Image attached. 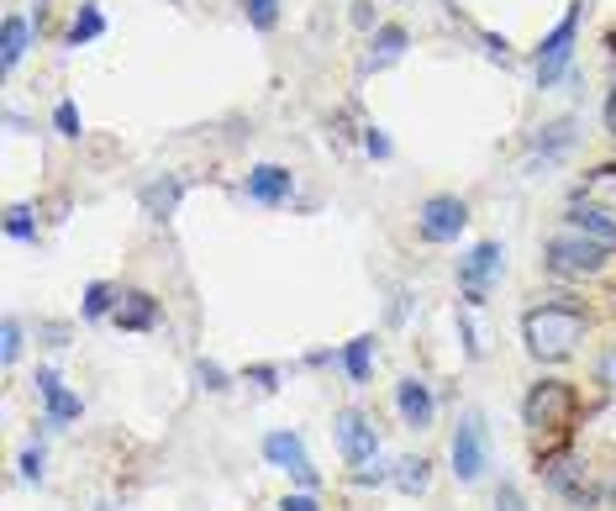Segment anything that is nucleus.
Instances as JSON below:
<instances>
[{
  "instance_id": "f257e3e1",
  "label": "nucleus",
  "mask_w": 616,
  "mask_h": 511,
  "mask_svg": "<svg viewBox=\"0 0 616 511\" xmlns=\"http://www.w3.org/2000/svg\"><path fill=\"white\" fill-rule=\"evenodd\" d=\"M580 332H585V306H574V301H543L522 317V337H528L532 359H564V354H574Z\"/></svg>"
},
{
  "instance_id": "f03ea898",
  "label": "nucleus",
  "mask_w": 616,
  "mask_h": 511,
  "mask_svg": "<svg viewBox=\"0 0 616 511\" xmlns=\"http://www.w3.org/2000/svg\"><path fill=\"white\" fill-rule=\"evenodd\" d=\"M453 475L464 485L485 480V470H490V438H485V421H479V412H464L459 417V427H453Z\"/></svg>"
},
{
  "instance_id": "7ed1b4c3",
  "label": "nucleus",
  "mask_w": 616,
  "mask_h": 511,
  "mask_svg": "<svg viewBox=\"0 0 616 511\" xmlns=\"http://www.w3.org/2000/svg\"><path fill=\"white\" fill-rule=\"evenodd\" d=\"M580 11H585V5H569V16H564V22H558V27L543 37V48H537V85H543V91H548V85H558V80H564V69H569V59H574Z\"/></svg>"
},
{
  "instance_id": "20e7f679",
  "label": "nucleus",
  "mask_w": 616,
  "mask_h": 511,
  "mask_svg": "<svg viewBox=\"0 0 616 511\" xmlns=\"http://www.w3.org/2000/svg\"><path fill=\"white\" fill-rule=\"evenodd\" d=\"M606 253L612 248H601V242H590L585 233H558L554 242H548V270L554 274H601L606 270Z\"/></svg>"
},
{
  "instance_id": "39448f33",
  "label": "nucleus",
  "mask_w": 616,
  "mask_h": 511,
  "mask_svg": "<svg viewBox=\"0 0 616 511\" xmlns=\"http://www.w3.org/2000/svg\"><path fill=\"white\" fill-rule=\"evenodd\" d=\"M464 222H470V206L459 195H427L416 211V233L427 242H453L464 233Z\"/></svg>"
},
{
  "instance_id": "423d86ee",
  "label": "nucleus",
  "mask_w": 616,
  "mask_h": 511,
  "mask_svg": "<svg viewBox=\"0 0 616 511\" xmlns=\"http://www.w3.org/2000/svg\"><path fill=\"white\" fill-rule=\"evenodd\" d=\"M332 432H337V449H343V459H348L353 470L375 464V453H380V432H375V421L364 417L358 406H348V412H337V421H332Z\"/></svg>"
},
{
  "instance_id": "0eeeda50",
  "label": "nucleus",
  "mask_w": 616,
  "mask_h": 511,
  "mask_svg": "<svg viewBox=\"0 0 616 511\" xmlns=\"http://www.w3.org/2000/svg\"><path fill=\"white\" fill-rule=\"evenodd\" d=\"M574 417V391L564 385V380H537L528 395V427H548V432H558L564 421Z\"/></svg>"
},
{
  "instance_id": "6e6552de",
  "label": "nucleus",
  "mask_w": 616,
  "mask_h": 511,
  "mask_svg": "<svg viewBox=\"0 0 616 511\" xmlns=\"http://www.w3.org/2000/svg\"><path fill=\"white\" fill-rule=\"evenodd\" d=\"M264 459L274 470H285L295 485H306V490H317L322 475H317V464L306 459V443H300V432H269L264 438Z\"/></svg>"
},
{
  "instance_id": "1a4fd4ad",
  "label": "nucleus",
  "mask_w": 616,
  "mask_h": 511,
  "mask_svg": "<svg viewBox=\"0 0 616 511\" xmlns=\"http://www.w3.org/2000/svg\"><path fill=\"white\" fill-rule=\"evenodd\" d=\"M500 270H506V253H500V242H479L470 259L459 264V285H464L470 306H485V285H490Z\"/></svg>"
},
{
  "instance_id": "9d476101",
  "label": "nucleus",
  "mask_w": 616,
  "mask_h": 511,
  "mask_svg": "<svg viewBox=\"0 0 616 511\" xmlns=\"http://www.w3.org/2000/svg\"><path fill=\"white\" fill-rule=\"evenodd\" d=\"M395 412H401V421L406 427H433V417H438V401H433V385L427 380H416V375H406L401 385H395Z\"/></svg>"
},
{
  "instance_id": "9b49d317",
  "label": "nucleus",
  "mask_w": 616,
  "mask_h": 511,
  "mask_svg": "<svg viewBox=\"0 0 616 511\" xmlns=\"http://www.w3.org/2000/svg\"><path fill=\"white\" fill-rule=\"evenodd\" d=\"M248 195L259 206H285L295 195V175L285 164H259V169H248Z\"/></svg>"
},
{
  "instance_id": "f8f14e48",
  "label": "nucleus",
  "mask_w": 616,
  "mask_h": 511,
  "mask_svg": "<svg viewBox=\"0 0 616 511\" xmlns=\"http://www.w3.org/2000/svg\"><path fill=\"white\" fill-rule=\"evenodd\" d=\"M569 227H574V233H585L590 242H601V248H616V216L606 206H580V201H574V206H569Z\"/></svg>"
},
{
  "instance_id": "ddd939ff",
  "label": "nucleus",
  "mask_w": 616,
  "mask_h": 511,
  "mask_svg": "<svg viewBox=\"0 0 616 511\" xmlns=\"http://www.w3.org/2000/svg\"><path fill=\"white\" fill-rule=\"evenodd\" d=\"M37 395L48 401V427H63V421L80 417V395L63 391V380L54 375V369H43V375H37Z\"/></svg>"
},
{
  "instance_id": "4468645a",
  "label": "nucleus",
  "mask_w": 616,
  "mask_h": 511,
  "mask_svg": "<svg viewBox=\"0 0 616 511\" xmlns=\"http://www.w3.org/2000/svg\"><path fill=\"white\" fill-rule=\"evenodd\" d=\"M117 322L127 332H147L153 322H158V301H153L147 290H127V296H121V306H117Z\"/></svg>"
},
{
  "instance_id": "2eb2a0df",
  "label": "nucleus",
  "mask_w": 616,
  "mask_h": 511,
  "mask_svg": "<svg viewBox=\"0 0 616 511\" xmlns=\"http://www.w3.org/2000/svg\"><path fill=\"white\" fill-rule=\"evenodd\" d=\"M27 37H32L27 16H5V27H0V63H5V69H16V63H22V54H27Z\"/></svg>"
},
{
  "instance_id": "dca6fc26",
  "label": "nucleus",
  "mask_w": 616,
  "mask_h": 511,
  "mask_svg": "<svg viewBox=\"0 0 616 511\" xmlns=\"http://www.w3.org/2000/svg\"><path fill=\"white\" fill-rule=\"evenodd\" d=\"M343 369H348L353 385H369V375H375V337H353L343 348Z\"/></svg>"
},
{
  "instance_id": "f3484780",
  "label": "nucleus",
  "mask_w": 616,
  "mask_h": 511,
  "mask_svg": "<svg viewBox=\"0 0 616 511\" xmlns=\"http://www.w3.org/2000/svg\"><path fill=\"white\" fill-rule=\"evenodd\" d=\"M390 485H395L401 496H422V490L433 485V464H427V459H401L395 475H390Z\"/></svg>"
},
{
  "instance_id": "a211bd4d",
  "label": "nucleus",
  "mask_w": 616,
  "mask_h": 511,
  "mask_svg": "<svg viewBox=\"0 0 616 511\" xmlns=\"http://www.w3.org/2000/svg\"><path fill=\"white\" fill-rule=\"evenodd\" d=\"M179 190H185V185L179 180H153L143 190V206L153 211V216H175V206H179Z\"/></svg>"
},
{
  "instance_id": "6ab92c4d",
  "label": "nucleus",
  "mask_w": 616,
  "mask_h": 511,
  "mask_svg": "<svg viewBox=\"0 0 616 511\" xmlns=\"http://www.w3.org/2000/svg\"><path fill=\"white\" fill-rule=\"evenodd\" d=\"M106 32V16H100V5H85L80 16H74V27H69V43L80 48V43H95Z\"/></svg>"
},
{
  "instance_id": "aec40b11",
  "label": "nucleus",
  "mask_w": 616,
  "mask_h": 511,
  "mask_svg": "<svg viewBox=\"0 0 616 511\" xmlns=\"http://www.w3.org/2000/svg\"><path fill=\"white\" fill-rule=\"evenodd\" d=\"M406 43H411L406 27H395V22H390V27H380V32H375V63L401 59V48H406Z\"/></svg>"
},
{
  "instance_id": "412c9836",
  "label": "nucleus",
  "mask_w": 616,
  "mask_h": 511,
  "mask_svg": "<svg viewBox=\"0 0 616 511\" xmlns=\"http://www.w3.org/2000/svg\"><path fill=\"white\" fill-rule=\"evenodd\" d=\"M5 238H16V242H32V238H37L32 206H11V211H5Z\"/></svg>"
},
{
  "instance_id": "4be33fe9",
  "label": "nucleus",
  "mask_w": 616,
  "mask_h": 511,
  "mask_svg": "<svg viewBox=\"0 0 616 511\" xmlns=\"http://www.w3.org/2000/svg\"><path fill=\"white\" fill-rule=\"evenodd\" d=\"M242 11H248V22L259 32H269L280 22V0H242Z\"/></svg>"
},
{
  "instance_id": "5701e85b",
  "label": "nucleus",
  "mask_w": 616,
  "mask_h": 511,
  "mask_svg": "<svg viewBox=\"0 0 616 511\" xmlns=\"http://www.w3.org/2000/svg\"><path fill=\"white\" fill-rule=\"evenodd\" d=\"M106 311H111V285H106V280H95V285L85 290V317L95 322V317H106Z\"/></svg>"
},
{
  "instance_id": "b1692460",
  "label": "nucleus",
  "mask_w": 616,
  "mask_h": 511,
  "mask_svg": "<svg viewBox=\"0 0 616 511\" xmlns=\"http://www.w3.org/2000/svg\"><path fill=\"white\" fill-rule=\"evenodd\" d=\"M585 190H590V195H595V190H601V195H616V164H601V169H590V175H585Z\"/></svg>"
},
{
  "instance_id": "393cba45",
  "label": "nucleus",
  "mask_w": 616,
  "mask_h": 511,
  "mask_svg": "<svg viewBox=\"0 0 616 511\" xmlns=\"http://www.w3.org/2000/svg\"><path fill=\"white\" fill-rule=\"evenodd\" d=\"M54 127H59L63 138H80V106H74V100H59V111H54Z\"/></svg>"
},
{
  "instance_id": "a878e982",
  "label": "nucleus",
  "mask_w": 616,
  "mask_h": 511,
  "mask_svg": "<svg viewBox=\"0 0 616 511\" xmlns=\"http://www.w3.org/2000/svg\"><path fill=\"white\" fill-rule=\"evenodd\" d=\"M16 354H22V322H16V317H5V343H0V359L16 364Z\"/></svg>"
},
{
  "instance_id": "bb28decb",
  "label": "nucleus",
  "mask_w": 616,
  "mask_h": 511,
  "mask_svg": "<svg viewBox=\"0 0 616 511\" xmlns=\"http://www.w3.org/2000/svg\"><path fill=\"white\" fill-rule=\"evenodd\" d=\"M496 511H528L522 490H517V485H500V490H496Z\"/></svg>"
},
{
  "instance_id": "cd10ccee",
  "label": "nucleus",
  "mask_w": 616,
  "mask_h": 511,
  "mask_svg": "<svg viewBox=\"0 0 616 511\" xmlns=\"http://www.w3.org/2000/svg\"><path fill=\"white\" fill-rule=\"evenodd\" d=\"M22 480H32V485L43 480V449H27V453H22Z\"/></svg>"
},
{
  "instance_id": "c85d7f7f",
  "label": "nucleus",
  "mask_w": 616,
  "mask_h": 511,
  "mask_svg": "<svg viewBox=\"0 0 616 511\" xmlns=\"http://www.w3.org/2000/svg\"><path fill=\"white\" fill-rule=\"evenodd\" d=\"M280 511H322V501L306 490V496H285V507H280Z\"/></svg>"
},
{
  "instance_id": "c756f323",
  "label": "nucleus",
  "mask_w": 616,
  "mask_h": 511,
  "mask_svg": "<svg viewBox=\"0 0 616 511\" xmlns=\"http://www.w3.org/2000/svg\"><path fill=\"white\" fill-rule=\"evenodd\" d=\"M201 380H205V391H227V375L216 364H201Z\"/></svg>"
},
{
  "instance_id": "7c9ffc66",
  "label": "nucleus",
  "mask_w": 616,
  "mask_h": 511,
  "mask_svg": "<svg viewBox=\"0 0 616 511\" xmlns=\"http://www.w3.org/2000/svg\"><path fill=\"white\" fill-rule=\"evenodd\" d=\"M364 148L375 153V158H390V138H380V132L369 127V138H364Z\"/></svg>"
},
{
  "instance_id": "2f4dec72",
  "label": "nucleus",
  "mask_w": 616,
  "mask_h": 511,
  "mask_svg": "<svg viewBox=\"0 0 616 511\" xmlns=\"http://www.w3.org/2000/svg\"><path fill=\"white\" fill-rule=\"evenodd\" d=\"M601 385H612V391H616V348L601 359Z\"/></svg>"
},
{
  "instance_id": "473e14b6",
  "label": "nucleus",
  "mask_w": 616,
  "mask_h": 511,
  "mask_svg": "<svg viewBox=\"0 0 616 511\" xmlns=\"http://www.w3.org/2000/svg\"><path fill=\"white\" fill-rule=\"evenodd\" d=\"M606 132H612V138H616V91L606 95Z\"/></svg>"
},
{
  "instance_id": "72a5a7b5",
  "label": "nucleus",
  "mask_w": 616,
  "mask_h": 511,
  "mask_svg": "<svg viewBox=\"0 0 616 511\" xmlns=\"http://www.w3.org/2000/svg\"><path fill=\"white\" fill-rule=\"evenodd\" d=\"M612 496H616V490H612Z\"/></svg>"
}]
</instances>
